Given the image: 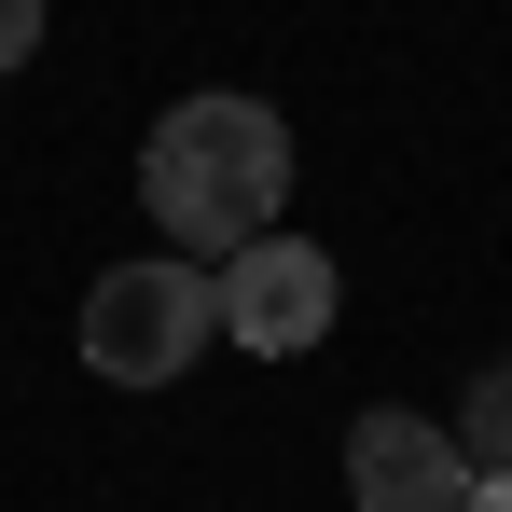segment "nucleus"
I'll return each mask as SVG.
<instances>
[{
    "instance_id": "1",
    "label": "nucleus",
    "mask_w": 512,
    "mask_h": 512,
    "mask_svg": "<svg viewBox=\"0 0 512 512\" xmlns=\"http://www.w3.org/2000/svg\"><path fill=\"white\" fill-rule=\"evenodd\" d=\"M277 194H291V125L263 97H180L139 153V208L180 263H236L250 236H277Z\"/></svg>"
},
{
    "instance_id": "2",
    "label": "nucleus",
    "mask_w": 512,
    "mask_h": 512,
    "mask_svg": "<svg viewBox=\"0 0 512 512\" xmlns=\"http://www.w3.org/2000/svg\"><path fill=\"white\" fill-rule=\"evenodd\" d=\"M222 333V291H208V263H111L84 291V374H111V388H167V374H194V346Z\"/></svg>"
},
{
    "instance_id": "3",
    "label": "nucleus",
    "mask_w": 512,
    "mask_h": 512,
    "mask_svg": "<svg viewBox=\"0 0 512 512\" xmlns=\"http://www.w3.org/2000/svg\"><path fill=\"white\" fill-rule=\"evenodd\" d=\"M208 291H222V333L250 346V360H305V346L333 333V305H346V277H333L319 236H250Z\"/></svg>"
},
{
    "instance_id": "4",
    "label": "nucleus",
    "mask_w": 512,
    "mask_h": 512,
    "mask_svg": "<svg viewBox=\"0 0 512 512\" xmlns=\"http://www.w3.org/2000/svg\"><path fill=\"white\" fill-rule=\"evenodd\" d=\"M346 485H360V512H471V443L443 416L374 402V416L346 429Z\"/></svg>"
},
{
    "instance_id": "5",
    "label": "nucleus",
    "mask_w": 512,
    "mask_h": 512,
    "mask_svg": "<svg viewBox=\"0 0 512 512\" xmlns=\"http://www.w3.org/2000/svg\"><path fill=\"white\" fill-rule=\"evenodd\" d=\"M42 56V0H0V70H28Z\"/></svg>"
},
{
    "instance_id": "6",
    "label": "nucleus",
    "mask_w": 512,
    "mask_h": 512,
    "mask_svg": "<svg viewBox=\"0 0 512 512\" xmlns=\"http://www.w3.org/2000/svg\"><path fill=\"white\" fill-rule=\"evenodd\" d=\"M485 457H512V374L485 388Z\"/></svg>"
},
{
    "instance_id": "7",
    "label": "nucleus",
    "mask_w": 512,
    "mask_h": 512,
    "mask_svg": "<svg viewBox=\"0 0 512 512\" xmlns=\"http://www.w3.org/2000/svg\"><path fill=\"white\" fill-rule=\"evenodd\" d=\"M471 512H512V471H471Z\"/></svg>"
}]
</instances>
